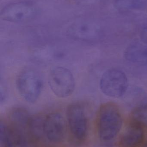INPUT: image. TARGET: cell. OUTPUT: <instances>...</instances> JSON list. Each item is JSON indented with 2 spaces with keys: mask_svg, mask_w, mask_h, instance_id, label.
Here are the masks:
<instances>
[{
  "mask_svg": "<svg viewBox=\"0 0 147 147\" xmlns=\"http://www.w3.org/2000/svg\"><path fill=\"white\" fill-rule=\"evenodd\" d=\"M122 116L118 106L108 102L100 106L98 113L97 124L99 139L104 142L114 140L122 127Z\"/></svg>",
  "mask_w": 147,
  "mask_h": 147,
  "instance_id": "6da1fadb",
  "label": "cell"
},
{
  "mask_svg": "<svg viewBox=\"0 0 147 147\" xmlns=\"http://www.w3.org/2000/svg\"><path fill=\"white\" fill-rule=\"evenodd\" d=\"M16 85L19 94L29 103L37 102L43 88V81L39 73L34 70L26 69L17 76Z\"/></svg>",
  "mask_w": 147,
  "mask_h": 147,
  "instance_id": "7a4b0ae2",
  "label": "cell"
},
{
  "mask_svg": "<svg viewBox=\"0 0 147 147\" xmlns=\"http://www.w3.org/2000/svg\"><path fill=\"white\" fill-rule=\"evenodd\" d=\"M48 83L54 95L60 98L70 96L75 90L73 74L65 67L58 66L52 69L48 76Z\"/></svg>",
  "mask_w": 147,
  "mask_h": 147,
  "instance_id": "3957f363",
  "label": "cell"
},
{
  "mask_svg": "<svg viewBox=\"0 0 147 147\" xmlns=\"http://www.w3.org/2000/svg\"><path fill=\"white\" fill-rule=\"evenodd\" d=\"M128 86L127 78L125 74L115 69L105 71L100 80V87L105 95L111 97L122 96Z\"/></svg>",
  "mask_w": 147,
  "mask_h": 147,
  "instance_id": "277c9868",
  "label": "cell"
},
{
  "mask_svg": "<svg viewBox=\"0 0 147 147\" xmlns=\"http://www.w3.org/2000/svg\"><path fill=\"white\" fill-rule=\"evenodd\" d=\"M66 116L72 134L78 140H83L87 129V117L83 105L77 102L71 104L67 107Z\"/></svg>",
  "mask_w": 147,
  "mask_h": 147,
  "instance_id": "5b68a950",
  "label": "cell"
},
{
  "mask_svg": "<svg viewBox=\"0 0 147 147\" xmlns=\"http://www.w3.org/2000/svg\"><path fill=\"white\" fill-rule=\"evenodd\" d=\"M37 13L33 5L25 2H18L8 4L1 10L2 20L12 22H19L33 19Z\"/></svg>",
  "mask_w": 147,
  "mask_h": 147,
  "instance_id": "8992f818",
  "label": "cell"
},
{
  "mask_svg": "<svg viewBox=\"0 0 147 147\" xmlns=\"http://www.w3.org/2000/svg\"><path fill=\"white\" fill-rule=\"evenodd\" d=\"M67 34L70 38L82 41H91L98 38L100 28L95 22L87 20L75 22L68 27Z\"/></svg>",
  "mask_w": 147,
  "mask_h": 147,
  "instance_id": "52a82bcc",
  "label": "cell"
},
{
  "mask_svg": "<svg viewBox=\"0 0 147 147\" xmlns=\"http://www.w3.org/2000/svg\"><path fill=\"white\" fill-rule=\"evenodd\" d=\"M43 129L47 138L52 142L59 143L64 139L65 123L59 113L53 112L48 114L43 121Z\"/></svg>",
  "mask_w": 147,
  "mask_h": 147,
  "instance_id": "ba28073f",
  "label": "cell"
},
{
  "mask_svg": "<svg viewBox=\"0 0 147 147\" xmlns=\"http://www.w3.org/2000/svg\"><path fill=\"white\" fill-rule=\"evenodd\" d=\"M144 125L130 121L121 136L119 140L120 147H141L145 144L146 136Z\"/></svg>",
  "mask_w": 147,
  "mask_h": 147,
  "instance_id": "9c48e42d",
  "label": "cell"
},
{
  "mask_svg": "<svg viewBox=\"0 0 147 147\" xmlns=\"http://www.w3.org/2000/svg\"><path fill=\"white\" fill-rule=\"evenodd\" d=\"M18 129L7 128L4 123L0 124V140L4 147H29L25 136Z\"/></svg>",
  "mask_w": 147,
  "mask_h": 147,
  "instance_id": "30bf717a",
  "label": "cell"
},
{
  "mask_svg": "<svg viewBox=\"0 0 147 147\" xmlns=\"http://www.w3.org/2000/svg\"><path fill=\"white\" fill-rule=\"evenodd\" d=\"M125 58L131 63L147 65V47L142 44L133 43L126 49L124 53Z\"/></svg>",
  "mask_w": 147,
  "mask_h": 147,
  "instance_id": "8fae6325",
  "label": "cell"
},
{
  "mask_svg": "<svg viewBox=\"0 0 147 147\" xmlns=\"http://www.w3.org/2000/svg\"><path fill=\"white\" fill-rule=\"evenodd\" d=\"M114 5L122 11L139 10L147 7V0H114Z\"/></svg>",
  "mask_w": 147,
  "mask_h": 147,
  "instance_id": "7c38bea8",
  "label": "cell"
},
{
  "mask_svg": "<svg viewBox=\"0 0 147 147\" xmlns=\"http://www.w3.org/2000/svg\"><path fill=\"white\" fill-rule=\"evenodd\" d=\"M131 121L147 126V103L135 107L131 115Z\"/></svg>",
  "mask_w": 147,
  "mask_h": 147,
  "instance_id": "4fadbf2b",
  "label": "cell"
},
{
  "mask_svg": "<svg viewBox=\"0 0 147 147\" xmlns=\"http://www.w3.org/2000/svg\"><path fill=\"white\" fill-rule=\"evenodd\" d=\"M140 37L143 42L147 44V26L143 28L140 33Z\"/></svg>",
  "mask_w": 147,
  "mask_h": 147,
  "instance_id": "5bb4252c",
  "label": "cell"
},
{
  "mask_svg": "<svg viewBox=\"0 0 147 147\" xmlns=\"http://www.w3.org/2000/svg\"><path fill=\"white\" fill-rule=\"evenodd\" d=\"M89 0H71L73 3L77 4H82V3H86Z\"/></svg>",
  "mask_w": 147,
  "mask_h": 147,
  "instance_id": "9a60e30c",
  "label": "cell"
},
{
  "mask_svg": "<svg viewBox=\"0 0 147 147\" xmlns=\"http://www.w3.org/2000/svg\"><path fill=\"white\" fill-rule=\"evenodd\" d=\"M141 147H147V143H145Z\"/></svg>",
  "mask_w": 147,
  "mask_h": 147,
  "instance_id": "2e32d148",
  "label": "cell"
}]
</instances>
